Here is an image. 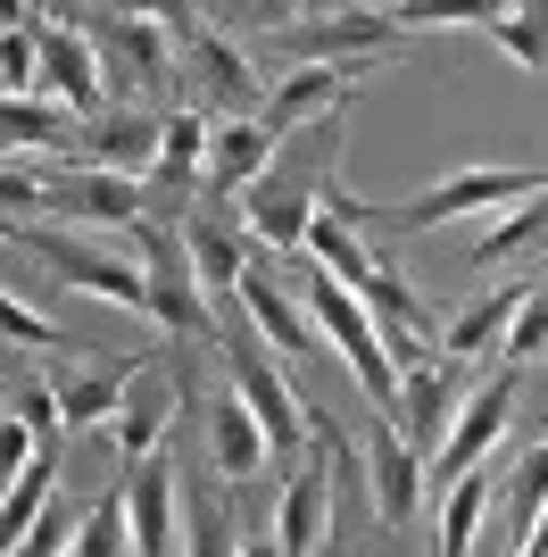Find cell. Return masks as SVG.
<instances>
[{
  "label": "cell",
  "mask_w": 548,
  "mask_h": 557,
  "mask_svg": "<svg viewBox=\"0 0 548 557\" xmlns=\"http://www.w3.org/2000/svg\"><path fill=\"white\" fill-rule=\"evenodd\" d=\"M274 150H283V134H274L266 116H225V125H216V141H208L200 209H216V200H233V191H250L258 175L274 166Z\"/></svg>",
  "instance_id": "19"
},
{
  "label": "cell",
  "mask_w": 548,
  "mask_h": 557,
  "mask_svg": "<svg viewBox=\"0 0 548 557\" xmlns=\"http://www.w3.org/2000/svg\"><path fill=\"white\" fill-rule=\"evenodd\" d=\"M0 325H9V342H17V349H59V342H75V333H59L50 317H34V300H25V292H9V300H0Z\"/></svg>",
  "instance_id": "36"
},
{
  "label": "cell",
  "mask_w": 548,
  "mask_h": 557,
  "mask_svg": "<svg viewBox=\"0 0 548 557\" xmlns=\"http://www.w3.org/2000/svg\"><path fill=\"white\" fill-rule=\"evenodd\" d=\"M100 9V17H166L175 0H84V17Z\"/></svg>",
  "instance_id": "37"
},
{
  "label": "cell",
  "mask_w": 548,
  "mask_h": 557,
  "mask_svg": "<svg viewBox=\"0 0 548 557\" xmlns=\"http://www.w3.org/2000/svg\"><path fill=\"white\" fill-rule=\"evenodd\" d=\"M75 524H84V516H75L67 499H50V508L34 516V533L9 541V557H75Z\"/></svg>",
  "instance_id": "33"
},
{
  "label": "cell",
  "mask_w": 548,
  "mask_h": 557,
  "mask_svg": "<svg viewBox=\"0 0 548 557\" xmlns=\"http://www.w3.org/2000/svg\"><path fill=\"white\" fill-rule=\"evenodd\" d=\"M532 300V283H507V292H482V300H465L440 325V358H490V349H507V325H515V308Z\"/></svg>",
  "instance_id": "23"
},
{
  "label": "cell",
  "mask_w": 548,
  "mask_h": 557,
  "mask_svg": "<svg viewBox=\"0 0 548 557\" xmlns=\"http://www.w3.org/2000/svg\"><path fill=\"white\" fill-rule=\"evenodd\" d=\"M507 358H515V367L548 358V283H532V300L515 308V325H507Z\"/></svg>",
  "instance_id": "34"
},
{
  "label": "cell",
  "mask_w": 548,
  "mask_h": 557,
  "mask_svg": "<svg viewBox=\"0 0 548 557\" xmlns=\"http://www.w3.org/2000/svg\"><path fill=\"white\" fill-rule=\"evenodd\" d=\"M241 557H283V541L274 533H241Z\"/></svg>",
  "instance_id": "38"
},
{
  "label": "cell",
  "mask_w": 548,
  "mask_h": 557,
  "mask_svg": "<svg viewBox=\"0 0 548 557\" xmlns=\"http://www.w3.org/2000/svg\"><path fill=\"white\" fill-rule=\"evenodd\" d=\"M200 9H208V0H200Z\"/></svg>",
  "instance_id": "40"
},
{
  "label": "cell",
  "mask_w": 548,
  "mask_h": 557,
  "mask_svg": "<svg viewBox=\"0 0 548 557\" xmlns=\"http://www.w3.org/2000/svg\"><path fill=\"white\" fill-rule=\"evenodd\" d=\"M116 491H125V524H134V557H175V508H183V458L175 442L150 449L141 466H116Z\"/></svg>",
  "instance_id": "8"
},
{
  "label": "cell",
  "mask_w": 548,
  "mask_h": 557,
  "mask_svg": "<svg viewBox=\"0 0 548 557\" xmlns=\"http://www.w3.org/2000/svg\"><path fill=\"white\" fill-rule=\"evenodd\" d=\"M225 34H291V25L324 17V9H349V0H208Z\"/></svg>",
  "instance_id": "27"
},
{
  "label": "cell",
  "mask_w": 548,
  "mask_h": 557,
  "mask_svg": "<svg viewBox=\"0 0 548 557\" xmlns=\"http://www.w3.org/2000/svg\"><path fill=\"white\" fill-rule=\"evenodd\" d=\"M0 75H9V92H42V42H34V17L9 25V42H0Z\"/></svg>",
  "instance_id": "35"
},
{
  "label": "cell",
  "mask_w": 548,
  "mask_h": 557,
  "mask_svg": "<svg viewBox=\"0 0 548 557\" xmlns=\"http://www.w3.org/2000/svg\"><path fill=\"white\" fill-rule=\"evenodd\" d=\"M59 499V449H42L34 466H17L9 474V499H0V524H9V541H25L34 533V516Z\"/></svg>",
  "instance_id": "28"
},
{
  "label": "cell",
  "mask_w": 548,
  "mask_h": 557,
  "mask_svg": "<svg viewBox=\"0 0 548 557\" xmlns=\"http://www.w3.org/2000/svg\"><path fill=\"white\" fill-rule=\"evenodd\" d=\"M134 258L141 275H150V325L175 333V342H200V349H225V325H216V292L200 283V267H191V242H183V225H150L141 216L134 225Z\"/></svg>",
  "instance_id": "2"
},
{
  "label": "cell",
  "mask_w": 548,
  "mask_h": 557,
  "mask_svg": "<svg viewBox=\"0 0 548 557\" xmlns=\"http://www.w3.org/2000/svg\"><path fill=\"white\" fill-rule=\"evenodd\" d=\"M183 408H191V383H183L159 349H150V358L134 367V383H125L116 424H109V458H116V466H141L150 449H166V442H175V417H183Z\"/></svg>",
  "instance_id": "7"
},
{
  "label": "cell",
  "mask_w": 548,
  "mask_h": 557,
  "mask_svg": "<svg viewBox=\"0 0 548 557\" xmlns=\"http://www.w3.org/2000/svg\"><path fill=\"white\" fill-rule=\"evenodd\" d=\"M457 408H465V392H457V358H424V367L399 374V408H390V424H399V433L424 449V466H433V449L449 442Z\"/></svg>",
  "instance_id": "18"
},
{
  "label": "cell",
  "mask_w": 548,
  "mask_h": 557,
  "mask_svg": "<svg viewBox=\"0 0 548 557\" xmlns=\"http://www.w3.org/2000/svg\"><path fill=\"white\" fill-rule=\"evenodd\" d=\"M274 466V442L266 424H258V408L241 399V383L225 374V392L208 399V474H225L233 491H250L258 474Z\"/></svg>",
  "instance_id": "16"
},
{
  "label": "cell",
  "mask_w": 548,
  "mask_h": 557,
  "mask_svg": "<svg viewBox=\"0 0 548 557\" xmlns=\"http://www.w3.org/2000/svg\"><path fill=\"white\" fill-rule=\"evenodd\" d=\"M159 141H166V116H150V109H134V100H109L100 116H84L75 125V159L84 166H116V175H150L159 166Z\"/></svg>",
  "instance_id": "14"
},
{
  "label": "cell",
  "mask_w": 548,
  "mask_h": 557,
  "mask_svg": "<svg viewBox=\"0 0 548 557\" xmlns=\"http://www.w3.org/2000/svg\"><path fill=\"white\" fill-rule=\"evenodd\" d=\"M91 42H100V59H116L125 67V84L134 92H175V75H183V42H175V25L166 17H100L91 9ZM183 100V92H175Z\"/></svg>",
  "instance_id": "9"
},
{
  "label": "cell",
  "mask_w": 548,
  "mask_h": 557,
  "mask_svg": "<svg viewBox=\"0 0 548 557\" xmlns=\"http://www.w3.org/2000/svg\"><path fill=\"white\" fill-rule=\"evenodd\" d=\"M141 358H150V349H141ZM141 358H75V367L50 374V383H59V408H67V433H109Z\"/></svg>",
  "instance_id": "20"
},
{
  "label": "cell",
  "mask_w": 548,
  "mask_h": 557,
  "mask_svg": "<svg viewBox=\"0 0 548 557\" xmlns=\"http://www.w3.org/2000/svg\"><path fill=\"white\" fill-rule=\"evenodd\" d=\"M166 25H175L183 75L200 84L208 109H225V116H266V75L250 67V50L233 42L225 25H208V17H200V0H175V9H166Z\"/></svg>",
  "instance_id": "3"
},
{
  "label": "cell",
  "mask_w": 548,
  "mask_h": 557,
  "mask_svg": "<svg viewBox=\"0 0 548 557\" xmlns=\"http://www.w3.org/2000/svg\"><path fill=\"white\" fill-rule=\"evenodd\" d=\"M34 42H42V92L50 100H67L75 116L109 109V59H100V42H91V25L50 17V25H34Z\"/></svg>",
  "instance_id": "12"
},
{
  "label": "cell",
  "mask_w": 548,
  "mask_h": 557,
  "mask_svg": "<svg viewBox=\"0 0 548 557\" xmlns=\"http://www.w3.org/2000/svg\"><path fill=\"white\" fill-rule=\"evenodd\" d=\"M75 557H134V524H125V491H100L75 524Z\"/></svg>",
  "instance_id": "31"
},
{
  "label": "cell",
  "mask_w": 548,
  "mask_h": 557,
  "mask_svg": "<svg viewBox=\"0 0 548 557\" xmlns=\"http://www.w3.org/2000/svg\"><path fill=\"white\" fill-rule=\"evenodd\" d=\"M233 308H241V317L258 325V342L283 349V358H316V349H324V325L308 317V300H299L283 275H266V267H250V275H241Z\"/></svg>",
  "instance_id": "17"
},
{
  "label": "cell",
  "mask_w": 548,
  "mask_h": 557,
  "mask_svg": "<svg viewBox=\"0 0 548 557\" xmlns=\"http://www.w3.org/2000/svg\"><path fill=\"white\" fill-rule=\"evenodd\" d=\"M358 75H374V67H291V75H274V92H266V125H274V134H299V125H316V116L349 109Z\"/></svg>",
  "instance_id": "22"
},
{
  "label": "cell",
  "mask_w": 548,
  "mask_h": 557,
  "mask_svg": "<svg viewBox=\"0 0 548 557\" xmlns=\"http://www.w3.org/2000/svg\"><path fill=\"white\" fill-rule=\"evenodd\" d=\"M365 474H374V516H383L390 533H408L415 516H424V499H433L424 449H415L399 424H374V433H365Z\"/></svg>",
  "instance_id": "13"
},
{
  "label": "cell",
  "mask_w": 548,
  "mask_h": 557,
  "mask_svg": "<svg viewBox=\"0 0 548 557\" xmlns=\"http://www.w3.org/2000/svg\"><path fill=\"white\" fill-rule=\"evenodd\" d=\"M59 9H75V0H59Z\"/></svg>",
  "instance_id": "39"
},
{
  "label": "cell",
  "mask_w": 548,
  "mask_h": 557,
  "mask_svg": "<svg viewBox=\"0 0 548 557\" xmlns=\"http://www.w3.org/2000/svg\"><path fill=\"white\" fill-rule=\"evenodd\" d=\"M250 491H216L200 474H183V557H241V533H250Z\"/></svg>",
  "instance_id": "21"
},
{
  "label": "cell",
  "mask_w": 548,
  "mask_h": 557,
  "mask_svg": "<svg viewBox=\"0 0 548 557\" xmlns=\"http://www.w3.org/2000/svg\"><path fill=\"white\" fill-rule=\"evenodd\" d=\"M515 399H524V367H515V358H507V367H490L474 392H465V408H457V424H449V442L433 449V499H440L449 483H465L474 466H490L507 417H515Z\"/></svg>",
  "instance_id": "6"
},
{
  "label": "cell",
  "mask_w": 548,
  "mask_h": 557,
  "mask_svg": "<svg viewBox=\"0 0 548 557\" xmlns=\"http://www.w3.org/2000/svg\"><path fill=\"white\" fill-rule=\"evenodd\" d=\"M75 125L84 116L67 109V100H34V92H9V109H0V134H9V150H67Z\"/></svg>",
  "instance_id": "26"
},
{
  "label": "cell",
  "mask_w": 548,
  "mask_h": 557,
  "mask_svg": "<svg viewBox=\"0 0 548 557\" xmlns=\"http://www.w3.org/2000/svg\"><path fill=\"white\" fill-rule=\"evenodd\" d=\"M358 300L374 308V325H383V342H390V358H399V374L424 367V358H440V325H433V308L415 300V283L399 275L390 258H374V275H365Z\"/></svg>",
  "instance_id": "15"
},
{
  "label": "cell",
  "mask_w": 548,
  "mask_h": 557,
  "mask_svg": "<svg viewBox=\"0 0 548 557\" xmlns=\"http://www.w3.org/2000/svg\"><path fill=\"white\" fill-rule=\"evenodd\" d=\"M532 242H548V184L532 191V200H515V209L499 216V225L474 242V267H499V258H515V250H532Z\"/></svg>",
  "instance_id": "29"
},
{
  "label": "cell",
  "mask_w": 548,
  "mask_h": 557,
  "mask_svg": "<svg viewBox=\"0 0 548 557\" xmlns=\"http://www.w3.org/2000/svg\"><path fill=\"white\" fill-rule=\"evenodd\" d=\"M183 242H191V267H200V283L216 292V300H233V292H241V275L258 267V250H250V242H241L216 209H191V216H183Z\"/></svg>",
  "instance_id": "24"
},
{
  "label": "cell",
  "mask_w": 548,
  "mask_h": 557,
  "mask_svg": "<svg viewBox=\"0 0 548 557\" xmlns=\"http://www.w3.org/2000/svg\"><path fill=\"white\" fill-rule=\"evenodd\" d=\"M540 184H548L540 166H465V175H440V184H424L415 200L383 209L374 225H390V233H433V225L474 216V209H515V200H532Z\"/></svg>",
  "instance_id": "4"
},
{
  "label": "cell",
  "mask_w": 548,
  "mask_h": 557,
  "mask_svg": "<svg viewBox=\"0 0 548 557\" xmlns=\"http://www.w3.org/2000/svg\"><path fill=\"white\" fill-rule=\"evenodd\" d=\"M540 508H548V433L524 449V458H507V483H499V499H490V524H499L507 549H524V533L540 524Z\"/></svg>",
  "instance_id": "25"
},
{
  "label": "cell",
  "mask_w": 548,
  "mask_h": 557,
  "mask_svg": "<svg viewBox=\"0 0 548 557\" xmlns=\"http://www.w3.org/2000/svg\"><path fill=\"white\" fill-rule=\"evenodd\" d=\"M50 209L84 233H134L150 216V184L116 166H75V175H50Z\"/></svg>",
  "instance_id": "10"
},
{
  "label": "cell",
  "mask_w": 548,
  "mask_h": 557,
  "mask_svg": "<svg viewBox=\"0 0 548 557\" xmlns=\"http://www.w3.org/2000/svg\"><path fill=\"white\" fill-rule=\"evenodd\" d=\"M408 42V25L390 17V9H324V17L291 25V34H274V50L291 59V67H374L390 50Z\"/></svg>",
  "instance_id": "5"
},
{
  "label": "cell",
  "mask_w": 548,
  "mask_h": 557,
  "mask_svg": "<svg viewBox=\"0 0 548 557\" xmlns=\"http://www.w3.org/2000/svg\"><path fill=\"white\" fill-rule=\"evenodd\" d=\"M9 242H17V250H34V258H42V275H59L67 292H84V300H109V308H125V317H141V325H150V275H141V258H116L100 233L9 225Z\"/></svg>",
  "instance_id": "1"
},
{
  "label": "cell",
  "mask_w": 548,
  "mask_h": 557,
  "mask_svg": "<svg viewBox=\"0 0 548 557\" xmlns=\"http://www.w3.org/2000/svg\"><path fill=\"white\" fill-rule=\"evenodd\" d=\"M507 9L515 0H390V17L408 25V34H424V25H474V34H490Z\"/></svg>",
  "instance_id": "32"
},
{
  "label": "cell",
  "mask_w": 548,
  "mask_h": 557,
  "mask_svg": "<svg viewBox=\"0 0 548 557\" xmlns=\"http://www.w3.org/2000/svg\"><path fill=\"white\" fill-rule=\"evenodd\" d=\"M490 42H499L524 75H548V0H515V9L490 25Z\"/></svg>",
  "instance_id": "30"
},
{
  "label": "cell",
  "mask_w": 548,
  "mask_h": 557,
  "mask_svg": "<svg viewBox=\"0 0 548 557\" xmlns=\"http://www.w3.org/2000/svg\"><path fill=\"white\" fill-rule=\"evenodd\" d=\"M333 533H341V483L324 458H299L274 499V541H283V557H324Z\"/></svg>",
  "instance_id": "11"
}]
</instances>
